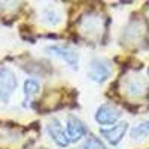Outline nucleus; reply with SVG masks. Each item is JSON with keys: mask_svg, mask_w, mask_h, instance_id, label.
Instances as JSON below:
<instances>
[{"mask_svg": "<svg viewBox=\"0 0 149 149\" xmlns=\"http://www.w3.org/2000/svg\"><path fill=\"white\" fill-rule=\"evenodd\" d=\"M112 74V66L104 58H93L86 69V76L95 84L106 82Z\"/></svg>", "mask_w": 149, "mask_h": 149, "instance_id": "f257e3e1", "label": "nucleus"}, {"mask_svg": "<svg viewBox=\"0 0 149 149\" xmlns=\"http://www.w3.org/2000/svg\"><path fill=\"white\" fill-rule=\"evenodd\" d=\"M103 29H104L103 18L98 14H93V12L85 14L79 21V30L86 37H94V39H97V37H100Z\"/></svg>", "mask_w": 149, "mask_h": 149, "instance_id": "f03ea898", "label": "nucleus"}, {"mask_svg": "<svg viewBox=\"0 0 149 149\" xmlns=\"http://www.w3.org/2000/svg\"><path fill=\"white\" fill-rule=\"evenodd\" d=\"M124 91L131 98H140L148 93V84L140 74H128L124 79Z\"/></svg>", "mask_w": 149, "mask_h": 149, "instance_id": "7ed1b4c3", "label": "nucleus"}, {"mask_svg": "<svg viewBox=\"0 0 149 149\" xmlns=\"http://www.w3.org/2000/svg\"><path fill=\"white\" fill-rule=\"evenodd\" d=\"M17 88V78L9 69H0V102L8 103Z\"/></svg>", "mask_w": 149, "mask_h": 149, "instance_id": "20e7f679", "label": "nucleus"}, {"mask_svg": "<svg viewBox=\"0 0 149 149\" xmlns=\"http://www.w3.org/2000/svg\"><path fill=\"white\" fill-rule=\"evenodd\" d=\"M48 52H51L54 55H57L58 58H61L64 63L72 67L73 70H78V66H79V55L78 52L74 51L73 48H69V46H63V45H51L46 48Z\"/></svg>", "mask_w": 149, "mask_h": 149, "instance_id": "39448f33", "label": "nucleus"}, {"mask_svg": "<svg viewBox=\"0 0 149 149\" xmlns=\"http://www.w3.org/2000/svg\"><path fill=\"white\" fill-rule=\"evenodd\" d=\"M119 118H121V110L110 103L102 104L95 110V115H94V119L98 125H112Z\"/></svg>", "mask_w": 149, "mask_h": 149, "instance_id": "423d86ee", "label": "nucleus"}, {"mask_svg": "<svg viewBox=\"0 0 149 149\" xmlns=\"http://www.w3.org/2000/svg\"><path fill=\"white\" fill-rule=\"evenodd\" d=\"M46 130H48V134L51 136V139L52 142L60 146V148H66L70 140L67 137V133L63 130V125H61V122L57 119V118H52L51 121L48 122V125H46Z\"/></svg>", "mask_w": 149, "mask_h": 149, "instance_id": "0eeeda50", "label": "nucleus"}, {"mask_svg": "<svg viewBox=\"0 0 149 149\" xmlns=\"http://www.w3.org/2000/svg\"><path fill=\"white\" fill-rule=\"evenodd\" d=\"M66 133L70 142H78L86 134V127L78 116L69 115L66 121Z\"/></svg>", "mask_w": 149, "mask_h": 149, "instance_id": "6e6552de", "label": "nucleus"}, {"mask_svg": "<svg viewBox=\"0 0 149 149\" xmlns=\"http://www.w3.org/2000/svg\"><path fill=\"white\" fill-rule=\"evenodd\" d=\"M128 128V124L127 122H121L118 124V125H113V127H110V128H103L102 130V136L110 143V145H118L122 137H124V134H125Z\"/></svg>", "mask_w": 149, "mask_h": 149, "instance_id": "1a4fd4ad", "label": "nucleus"}, {"mask_svg": "<svg viewBox=\"0 0 149 149\" xmlns=\"http://www.w3.org/2000/svg\"><path fill=\"white\" fill-rule=\"evenodd\" d=\"M145 33V26H143V22L140 21H131L128 26L124 29V40L125 42H137L140 37L143 36Z\"/></svg>", "mask_w": 149, "mask_h": 149, "instance_id": "9d476101", "label": "nucleus"}, {"mask_svg": "<svg viewBox=\"0 0 149 149\" xmlns=\"http://www.w3.org/2000/svg\"><path fill=\"white\" fill-rule=\"evenodd\" d=\"M42 21L46 24L48 27H57L63 21V14L58 8L54 6H46L42 10Z\"/></svg>", "mask_w": 149, "mask_h": 149, "instance_id": "9b49d317", "label": "nucleus"}, {"mask_svg": "<svg viewBox=\"0 0 149 149\" xmlns=\"http://www.w3.org/2000/svg\"><path fill=\"white\" fill-rule=\"evenodd\" d=\"M146 136H149V121H143L131 128L133 140H140V139L146 137Z\"/></svg>", "mask_w": 149, "mask_h": 149, "instance_id": "f8f14e48", "label": "nucleus"}, {"mask_svg": "<svg viewBox=\"0 0 149 149\" xmlns=\"http://www.w3.org/2000/svg\"><path fill=\"white\" fill-rule=\"evenodd\" d=\"M39 88H40V85L36 79H27L24 82V95H26V100H29L31 95H34L39 91Z\"/></svg>", "mask_w": 149, "mask_h": 149, "instance_id": "ddd939ff", "label": "nucleus"}, {"mask_svg": "<svg viewBox=\"0 0 149 149\" xmlns=\"http://www.w3.org/2000/svg\"><path fill=\"white\" fill-rule=\"evenodd\" d=\"M82 149H106L103 142L98 139V137H94V136H90L88 139L85 140Z\"/></svg>", "mask_w": 149, "mask_h": 149, "instance_id": "4468645a", "label": "nucleus"}]
</instances>
